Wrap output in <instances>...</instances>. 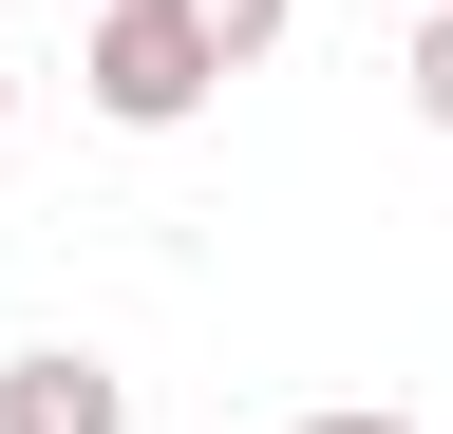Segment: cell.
<instances>
[{
	"mask_svg": "<svg viewBox=\"0 0 453 434\" xmlns=\"http://www.w3.org/2000/svg\"><path fill=\"white\" fill-rule=\"evenodd\" d=\"M76 95L113 133H189L208 95H226V57L189 38V0H95V38H76Z\"/></svg>",
	"mask_w": 453,
	"mask_h": 434,
	"instance_id": "1",
	"label": "cell"
},
{
	"mask_svg": "<svg viewBox=\"0 0 453 434\" xmlns=\"http://www.w3.org/2000/svg\"><path fill=\"white\" fill-rule=\"evenodd\" d=\"M0 434H133V377L95 340H19L0 359Z\"/></svg>",
	"mask_w": 453,
	"mask_h": 434,
	"instance_id": "2",
	"label": "cell"
},
{
	"mask_svg": "<svg viewBox=\"0 0 453 434\" xmlns=\"http://www.w3.org/2000/svg\"><path fill=\"white\" fill-rule=\"evenodd\" d=\"M0 114H19V57H0Z\"/></svg>",
	"mask_w": 453,
	"mask_h": 434,
	"instance_id": "6",
	"label": "cell"
},
{
	"mask_svg": "<svg viewBox=\"0 0 453 434\" xmlns=\"http://www.w3.org/2000/svg\"><path fill=\"white\" fill-rule=\"evenodd\" d=\"M303 434H416V415H378V397H340V415H303Z\"/></svg>",
	"mask_w": 453,
	"mask_h": 434,
	"instance_id": "5",
	"label": "cell"
},
{
	"mask_svg": "<svg viewBox=\"0 0 453 434\" xmlns=\"http://www.w3.org/2000/svg\"><path fill=\"white\" fill-rule=\"evenodd\" d=\"M416 114L453 133V0H416Z\"/></svg>",
	"mask_w": 453,
	"mask_h": 434,
	"instance_id": "4",
	"label": "cell"
},
{
	"mask_svg": "<svg viewBox=\"0 0 453 434\" xmlns=\"http://www.w3.org/2000/svg\"><path fill=\"white\" fill-rule=\"evenodd\" d=\"M283 19H303V0H189V38H208L226 76H246V57H283Z\"/></svg>",
	"mask_w": 453,
	"mask_h": 434,
	"instance_id": "3",
	"label": "cell"
}]
</instances>
